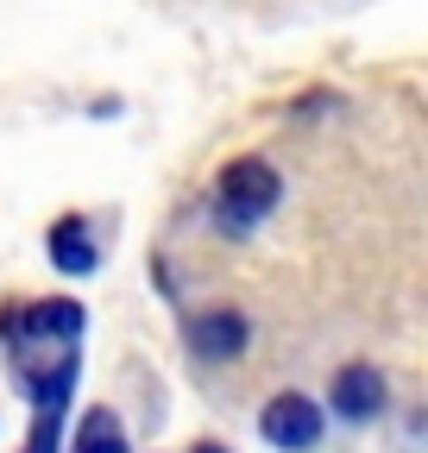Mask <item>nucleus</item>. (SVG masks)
<instances>
[{"mask_svg":"<svg viewBox=\"0 0 428 453\" xmlns=\"http://www.w3.org/2000/svg\"><path fill=\"white\" fill-rule=\"evenodd\" d=\"M0 334L19 347V359H32L38 347L76 353V340H82V309H76V303H32V309H19V315L0 321Z\"/></svg>","mask_w":428,"mask_h":453,"instance_id":"2","label":"nucleus"},{"mask_svg":"<svg viewBox=\"0 0 428 453\" xmlns=\"http://www.w3.org/2000/svg\"><path fill=\"white\" fill-rule=\"evenodd\" d=\"M328 396H334V410H340L347 422H365V416L385 410V372H378V365H340Z\"/></svg>","mask_w":428,"mask_h":453,"instance_id":"6","label":"nucleus"},{"mask_svg":"<svg viewBox=\"0 0 428 453\" xmlns=\"http://www.w3.org/2000/svg\"><path fill=\"white\" fill-rule=\"evenodd\" d=\"M70 453H126V428L114 422V410H88L76 441H70Z\"/></svg>","mask_w":428,"mask_h":453,"instance_id":"8","label":"nucleus"},{"mask_svg":"<svg viewBox=\"0 0 428 453\" xmlns=\"http://www.w3.org/2000/svg\"><path fill=\"white\" fill-rule=\"evenodd\" d=\"M26 384H32V396H38V422H32V441H26V453H57L64 403H70V390H76V359L50 365V372H32Z\"/></svg>","mask_w":428,"mask_h":453,"instance_id":"4","label":"nucleus"},{"mask_svg":"<svg viewBox=\"0 0 428 453\" xmlns=\"http://www.w3.org/2000/svg\"><path fill=\"white\" fill-rule=\"evenodd\" d=\"M189 453H227V447H221V441H195Z\"/></svg>","mask_w":428,"mask_h":453,"instance_id":"9","label":"nucleus"},{"mask_svg":"<svg viewBox=\"0 0 428 453\" xmlns=\"http://www.w3.org/2000/svg\"><path fill=\"white\" fill-rule=\"evenodd\" d=\"M284 183H278V170L264 164V157H240L221 170V183H214V202H221V220L227 226H258L264 214L278 208Z\"/></svg>","mask_w":428,"mask_h":453,"instance_id":"1","label":"nucleus"},{"mask_svg":"<svg viewBox=\"0 0 428 453\" xmlns=\"http://www.w3.org/2000/svg\"><path fill=\"white\" fill-rule=\"evenodd\" d=\"M50 265L57 271H70V277H88L95 271V226L82 220V214H64L57 226H50Z\"/></svg>","mask_w":428,"mask_h":453,"instance_id":"7","label":"nucleus"},{"mask_svg":"<svg viewBox=\"0 0 428 453\" xmlns=\"http://www.w3.org/2000/svg\"><path fill=\"white\" fill-rule=\"evenodd\" d=\"M258 434L271 441L278 453H302V447L321 441V403H309L302 390H284V396H271V403H264Z\"/></svg>","mask_w":428,"mask_h":453,"instance_id":"3","label":"nucleus"},{"mask_svg":"<svg viewBox=\"0 0 428 453\" xmlns=\"http://www.w3.org/2000/svg\"><path fill=\"white\" fill-rule=\"evenodd\" d=\"M246 340H252V321L240 315V309H208V315H195L189 321V347L202 353V359H240L246 353Z\"/></svg>","mask_w":428,"mask_h":453,"instance_id":"5","label":"nucleus"}]
</instances>
